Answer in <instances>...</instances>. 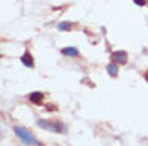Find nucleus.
<instances>
[{
	"label": "nucleus",
	"instance_id": "nucleus-1",
	"mask_svg": "<svg viewBox=\"0 0 148 146\" xmlns=\"http://www.w3.org/2000/svg\"><path fill=\"white\" fill-rule=\"evenodd\" d=\"M37 125L44 130L53 132V133H66L68 132V125L63 122H56V121H45V119H39Z\"/></svg>",
	"mask_w": 148,
	"mask_h": 146
},
{
	"label": "nucleus",
	"instance_id": "nucleus-2",
	"mask_svg": "<svg viewBox=\"0 0 148 146\" xmlns=\"http://www.w3.org/2000/svg\"><path fill=\"white\" fill-rule=\"evenodd\" d=\"M13 130H15V135L18 136V138L21 140L24 145H27V146H40V141H39V140H37L29 130H26L24 127H19V125H16Z\"/></svg>",
	"mask_w": 148,
	"mask_h": 146
},
{
	"label": "nucleus",
	"instance_id": "nucleus-3",
	"mask_svg": "<svg viewBox=\"0 0 148 146\" xmlns=\"http://www.w3.org/2000/svg\"><path fill=\"white\" fill-rule=\"evenodd\" d=\"M111 58H113V61L116 63V64H126L127 63V53L126 51H113V55H111Z\"/></svg>",
	"mask_w": 148,
	"mask_h": 146
},
{
	"label": "nucleus",
	"instance_id": "nucleus-4",
	"mask_svg": "<svg viewBox=\"0 0 148 146\" xmlns=\"http://www.w3.org/2000/svg\"><path fill=\"white\" fill-rule=\"evenodd\" d=\"M61 53H63L64 56H69V58H76V56L79 55V50L76 47H64L63 50H61Z\"/></svg>",
	"mask_w": 148,
	"mask_h": 146
},
{
	"label": "nucleus",
	"instance_id": "nucleus-5",
	"mask_svg": "<svg viewBox=\"0 0 148 146\" xmlns=\"http://www.w3.org/2000/svg\"><path fill=\"white\" fill-rule=\"evenodd\" d=\"M29 100L32 103H36V104H40V103L44 101V93H42V91H32L29 95Z\"/></svg>",
	"mask_w": 148,
	"mask_h": 146
},
{
	"label": "nucleus",
	"instance_id": "nucleus-6",
	"mask_svg": "<svg viewBox=\"0 0 148 146\" xmlns=\"http://www.w3.org/2000/svg\"><path fill=\"white\" fill-rule=\"evenodd\" d=\"M21 63L26 68H34V59H32V55L31 53H24V55L21 56Z\"/></svg>",
	"mask_w": 148,
	"mask_h": 146
},
{
	"label": "nucleus",
	"instance_id": "nucleus-7",
	"mask_svg": "<svg viewBox=\"0 0 148 146\" xmlns=\"http://www.w3.org/2000/svg\"><path fill=\"white\" fill-rule=\"evenodd\" d=\"M106 71H108V74H110L111 77H116V76H118V64H116V63L108 64L106 66Z\"/></svg>",
	"mask_w": 148,
	"mask_h": 146
},
{
	"label": "nucleus",
	"instance_id": "nucleus-8",
	"mask_svg": "<svg viewBox=\"0 0 148 146\" xmlns=\"http://www.w3.org/2000/svg\"><path fill=\"white\" fill-rule=\"evenodd\" d=\"M71 29H73V24L71 23H66V21L58 23V31H71Z\"/></svg>",
	"mask_w": 148,
	"mask_h": 146
},
{
	"label": "nucleus",
	"instance_id": "nucleus-9",
	"mask_svg": "<svg viewBox=\"0 0 148 146\" xmlns=\"http://www.w3.org/2000/svg\"><path fill=\"white\" fill-rule=\"evenodd\" d=\"M134 2H135V3L138 5V7H143V5L147 3V2H145V0H134Z\"/></svg>",
	"mask_w": 148,
	"mask_h": 146
},
{
	"label": "nucleus",
	"instance_id": "nucleus-10",
	"mask_svg": "<svg viewBox=\"0 0 148 146\" xmlns=\"http://www.w3.org/2000/svg\"><path fill=\"white\" fill-rule=\"evenodd\" d=\"M145 81L148 82V71H147V72H145Z\"/></svg>",
	"mask_w": 148,
	"mask_h": 146
}]
</instances>
